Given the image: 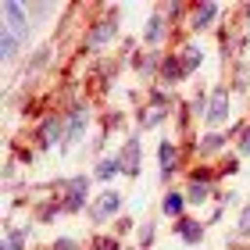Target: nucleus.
Returning a JSON list of instances; mask_svg holds the SVG:
<instances>
[{
  "mask_svg": "<svg viewBox=\"0 0 250 250\" xmlns=\"http://www.w3.org/2000/svg\"><path fill=\"white\" fill-rule=\"evenodd\" d=\"M222 115H225V100H218V104H214V107H211V115H208V122L214 125V122H218Z\"/></svg>",
  "mask_w": 250,
  "mask_h": 250,
  "instance_id": "obj_10",
  "label": "nucleus"
},
{
  "mask_svg": "<svg viewBox=\"0 0 250 250\" xmlns=\"http://www.w3.org/2000/svg\"><path fill=\"white\" fill-rule=\"evenodd\" d=\"M115 211H118V197H115V193H107V197H100V200H97L93 218H107V214H115Z\"/></svg>",
  "mask_w": 250,
  "mask_h": 250,
  "instance_id": "obj_3",
  "label": "nucleus"
},
{
  "mask_svg": "<svg viewBox=\"0 0 250 250\" xmlns=\"http://www.w3.org/2000/svg\"><path fill=\"white\" fill-rule=\"evenodd\" d=\"M214 11H218V7H214V4H204V7H200V15H197V18H193V25H197V29H204V25H211V18H214Z\"/></svg>",
  "mask_w": 250,
  "mask_h": 250,
  "instance_id": "obj_4",
  "label": "nucleus"
},
{
  "mask_svg": "<svg viewBox=\"0 0 250 250\" xmlns=\"http://www.w3.org/2000/svg\"><path fill=\"white\" fill-rule=\"evenodd\" d=\"M179 236H186L189 243H197V240H200V225H193V222H183V225H179Z\"/></svg>",
  "mask_w": 250,
  "mask_h": 250,
  "instance_id": "obj_5",
  "label": "nucleus"
},
{
  "mask_svg": "<svg viewBox=\"0 0 250 250\" xmlns=\"http://www.w3.org/2000/svg\"><path fill=\"white\" fill-rule=\"evenodd\" d=\"M11 54H15V32L4 29V58H11Z\"/></svg>",
  "mask_w": 250,
  "mask_h": 250,
  "instance_id": "obj_9",
  "label": "nucleus"
},
{
  "mask_svg": "<svg viewBox=\"0 0 250 250\" xmlns=\"http://www.w3.org/2000/svg\"><path fill=\"white\" fill-rule=\"evenodd\" d=\"M58 136H61V129H58V122H47V132H43V140H58Z\"/></svg>",
  "mask_w": 250,
  "mask_h": 250,
  "instance_id": "obj_11",
  "label": "nucleus"
},
{
  "mask_svg": "<svg viewBox=\"0 0 250 250\" xmlns=\"http://www.w3.org/2000/svg\"><path fill=\"white\" fill-rule=\"evenodd\" d=\"M118 172V161H104L100 165V179H107V175H115Z\"/></svg>",
  "mask_w": 250,
  "mask_h": 250,
  "instance_id": "obj_12",
  "label": "nucleus"
},
{
  "mask_svg": "<svg viewBox=\"0 0 250 250\" xmlns=\"http://www.w3.org/2000/svg\"><path fill=\"white\" fill-rule=\"evenodd\" d=\"M4 250H21V240H18V236H11V240L4 243Z\"/></svg>",
  "mask_w": 250,
  "mask_h": 250,
  "instance_id": "obj_15",
  "label": "nucleus"
},
{
  "mask_svg": "<svg viewBox=\"0 0 250 250\" xmlns=\"http://www.w3.org/2000/svg\"><path fill=\"white\" fill-rule=\"evenodd\" d=\"M165 75L175 79V75H179V61H168V64H165Z\"/></svg>",
  "mask_w": 250,
  "mask_h": 250,
  "instance_id": "obj_14",
  "label": "nucleus"
},
{
  "mask_svg": "<svg viewBox=\"0 0 250 250\" xmlns=\"http://www.w3.org/2000/svg\"><path fill=\"white\" fill-rule=\"evenodd\" d=\"M243 154H250V132L243 136Z\"/></svg>",
  "mask_w": 250,
  "mask_h": 250,
  "instance_id": "obj_16",
  "label": "nucleus"
},
{
  "mask_svg": "<svg viewBox=\"0 0 250 250\" xmlns=\"http://www.w3.org/2000/svg\"><path fill=\"white\" fill-rule=\"evenodd\" d=\"M86 197V179H72V193H68V200H64V211H75L79 204H83Z\"/></svg>",
  "mask_w": 250,
  "mask_h": 250,
  "instance_id": "obj_2",
  "label": "nucleus"
},
{
  "mask_svg": "<svg viewBox=\"0 0 250 250\" xmlns=\"http://www.w3.org/2000/svg\"><path fill=\"white\" fill-rule=\"evenodd\" d=\"M179 208H183V197H179V193H172V197L165 200V211H168V214H179Z\"/></svg>",
  "mask_w": 250,
  "mask_h": 250,
  "instance_id": "obj_7",
  "label": "nucleus"
},
{
  "mask_svg": "<svg viewBox=\"0 0 250 250\" xmlns=\"http://www.w3.org/2000/svg\"><path fill=\"white\" fill-rule=\"evenodd\" d=\"M172 165H175V150L168 143H161V172H172Z\"/></svg>",
  "mask_w": 250,
  "mask_h": 250,
  "instance_id": "obj_6",
  "label": "nucleus"
},
{
  "mask_svg": "<svg viewBox=\"0 0 250 250\" xmlns=\"http://www.w3.org/2000/svg\"><path fill=\"white\" fill-rule=\"evenodd\" d=\"M4 15H7V25H11V32H25V15H21V4H15V0H11V4H4Z\"/></svg>",
  "mask_w": 250,
  "mask_h": 250,
  "instance_id": "obj_1",
  "label": "nucleus"
},
{
  "mask_svg": "<svg viewBox=\"0 0 250 250\" xmlns=\"http://www.w3.org/2000/svg\"><path fill=\"white\" fill-rule=\"evenodd\" d=\"M214 146H222V136H208L204 140V150H214Z\"/></svg>",
  "mask_w": 250,
  "mask_h": 250,
  "instance_id": "obj_13",
  "label": "nucleus"
},
{
  "mask_svg": "<svg viewBox=\"0 0 250 250\" xmlns=\"http://www.w3.org/2000/svg\"><path fill=\"white\" fill-rule=\"evenodd\" d=\"M146 40H150V43L161 40V18H154V21H150V29H146Z\"/></svg>",
  "mask_w": 250,
  "mask_h": 250,
  "instance_id": "obj_8",
  "label": "nucleus"
}]
</instances>
